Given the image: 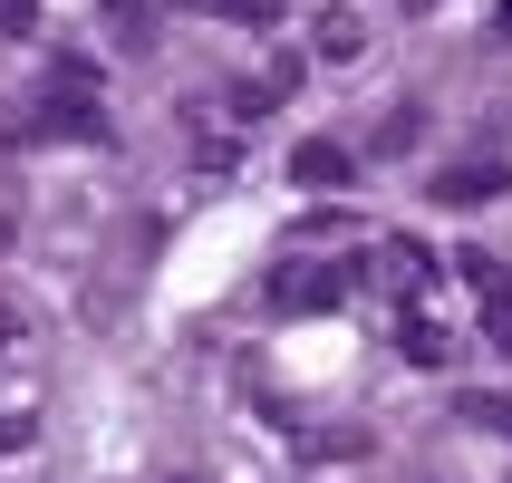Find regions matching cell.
<instances>
[{"label": "cell", "instance_id": "6da1fadb", "mask_svg": "<svg viewBox=\"0 0 512 483\" xmlns=\"http://www.w3.org/2000/svg\"><path fill=\"white\" fill-rule=\"evenodd\" d=\"M290 184H310V194L348 184V145H300V155H290Z\"/></svg>", "mask_w": 512, "mask_h": 483}, {"label": "cell", "instance_id": "7a4b0ae2", "mask_svg": "<svg viewBox=\"0 0 512 483\" xmlns=\"http://www.w3.org/2000/svg\"><path fill=\"white\" fill-rule=\"evenodd\" d=\"M493 184H503L493 165H455V174H435V203H455V213H464V203H493Z\"/></svg>", "mask_w": 512, "mask_h": 483}, {"label": "cell", "instance_id": "3957f363", "mask_svg": "<svg viewBox=\"0 0 512 483\" xmlns=\"http://www.w3.org/2000/svg\"><path fill=\"white\" fill-rule=\"evenodd\" d=\"M503 29H512V0H503Z\"/></svg>", "mask_w": 512, "mask_h": 483}]
</instances>
